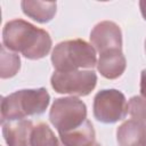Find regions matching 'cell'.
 Here are the masks:
<instances>
[{
    "label": "cell",
    "instance_id": "obj_1",
    "mask_svg": "<svg viewBox=\"0 0 146 146\" xmlns=\"http://www.w3.org/2000/svg\"><path fill=\"white\" fill-rule=\"evenodd\" d=\"M2 44L10 51L19 52L27 59L46 57L52 46L50 34L35 25L21 19L7 22L2 30Z\"/></svg>",
    "mask_w": 146,
    "mask_h": 146
},
{
    "label": "cell",
    "instance_id": "obj_2",
    "mask_svg": "<svg viewBox=\"0 0 146 146\" xmlns=\"http://www.w3.org/2000/svg\"><path fill=\"white\" fill-rule=\"evenodd\" d=\"M49 103L50 95L46 88L17 90L1 99V124L40 115L46 112Z\"/></svg>",
    "mask_w": 146,
    "mask_h": 146
},
{
    "label": "cell",
    "instance_id": "obj_3",
    "mask_svg": "<svg viewBox=\"0 0 146 146\" xmlns=\"http://www.w3.org/2000/svg\"><path fill=\"white\" fill-rule=\"evenodd\" d=\"M51 63L58 72H72L82 68L90 70L97 65L96 50L82 39L59 42L51 52Z\"/></svg>",
    "mask_w": 146,
    "mask_h": 146
},
{
    "label": "cell",
    "instance_id": "obj_4",
    "mask_svg": "<svg viewBox=\"0 0 146 146\" xmlns=\"http://www.w3.org/2000/svg\"><path fill=\"white\" fill-rule=\"evenodd\" d=\"M49 120L58 135L82 125L87 120V106L78 97L56 98L49 111Z\"/></svg>",
    "mask_w": 146,
    "mask_h": 146
},
{
    "label": "cell",
    "instance_id": "obj_5",
    "mask_svg": "<svg viewBox=\"0 0 146 146\" xmlns=\"http://www.w3.org/2000/svg\"><path fill=\"white\" fill-rule=\"evenodd\" d=\"M52 89L63 95L87 96L97 84V74L92 70H79L72 72L55 71L50 78Z\"/></svg>",
    "mask_w": 146,
    "mask_h": 146
},
{
    "label": "cell",
    "instance_id": "obj_6",
    "mask_svg": "<svg viewBox=\"0 0 146 146\" xmlns=\"http://www.w3.org/2000/svg\"><path fill=\"white\" fill-rule=\"evenodd\" d=\"M94 116L102 123H115L123 120L128 111L125 96L117 89H103L94 97Z\"/></svg>",
    "mask_w": 146,
    "mask_h": 146
},
{
    "label": "cell",
    "instance_id": "obj_7",
    "mask_svg": "<svg viewBox=\"0 0 146 146\" xmlns=\"http://www.w3.org/2000/svg\"><path fill=\"white\" fill-rule=\"evenodd\" d=\"M90 42L99 54L110 50H122L121 29L112 21H103L91 30Z\"/></svg>",
    "mask_w": 146,
    "mask_h": 146
},
{
    "label": "cell",
    "instance_id": "obj_8",
    "mask_svg": "<svg viewBox=\"0 0 146 146\" xmlns=\"http://www.w3.org/2000/svg\"><path fill=\"white\" fill-rule=\"evenodd\" d=\"M31 120H15L2 123V136L8 146H31L33 131Z\"/></svg>",
    "mask_w": 146,
    "mask_h": 146
},
{
    "label": "cell",
    "instance_id": "obj_9",
    "mask_svg": "<svg viewBox=\"0 0 146 146\" xmlns=\"http://www.w3.org/2000/svg\"><path fill=\"white\" fill-rule=\"evenodd\" d=\"M119 146H140L146 144V122L130 119L116 130Z\"/></svg>",
    "mask_w": 146,
    "mask_h": 146
},
{
    "label": "cell",
    "instance_id": "obj_10",
    "mask_svg": "<svg viewBox=\"0 0 146 146\" xmlns=\"http://www.w3.org/2000/svg\"><path fill=\"white\" fill-rule=\"evenodd\" d=\"M127 67V60L122 50H110L99 54L97 62L98 72L106 79L114 80L120 78Z\"/></svg>",
    "mask_w": 146,
    "mask_h": 146
},
{
    "label": "cell",
    "instance_id": "obj_11",
    "mask_svg": "<svg viewBox=\"0 0 146 146\" xmlns=\"http://www.w3.org/2000/svg\"><path fill=\"white\" fill-rule=\"evenodd\" d=\"M21 8L27 17L32 18L38 23L44 24L50 22L56 15L57 3L54 1L23 0L21 2Z\"/></svg>",
    "mask_w": 146,
    "mask_h": 146
},
{
    "label": "cell",
    "instance_id": "obj_12",
    "mask_svg": "<svg viewBox=\"0 0 146 146\" xmlns=\"http://www.w3.org/2000/svg\"><path fill=\"white\" fill-rule=\"evenodd\" d=\"M95 137L94 125L88 119L79 128L59 133V139L64 146H89L95 143Z\"/></svg>",
    "mask_w": 146,
    "mask_h": 146
},
{
    "label": "cell",
    "instance_id": "obj_13",
    "mask_svg": "<svg viewBox=\"0 0 146 146\" xmlns=\"http://www.w3.org/2000/svg\"><path fill=\"white\" fill-rule=\"evenodd\" d=\"M21 68V58L17 54L8 50L3 44L0 48V78L15 76Z\"/></svg>",
    "mask_w": 146,
    "mask_h": 146
},
{
    "label": "cell",
    "instance_id": "obj_14",
    "mask_svg": "<svg viewBox=\"0 0 146 146\" xmlns=\"http://www.w3.org/2000/svg\"><path fill=\"white\" fill-rule=\"evenodd\" d=\"M31 146H64L46 123H39L34 127L31 136Z\"/></svg>",
    "mask_w": 146,
    "mask_h": 146
},
{
    "label": "cell",
    "instance_id": "obj_15",
    "mask_svg": "<svg viewBox=\"0 0 146 146\" xmlns=\"http://www.w3.org/2000/svg\"><path fill=\"white\" fill-rule=\"evenodd\" d=\"M140 96L146 98V68L140 73Z\"/></svg>",
    "mask_w": 146,
    "mask_h": 146
},
{
    "label": "cell",
    "instance_id": "obj_16",
    "mask_svg": "<svg viewBox=\"0 0 146 146\" xmlns=\"http://www.w3.org/2000/svg\"><path fill=\"white\" fill-rule=\"evenodd\" d=\"M139 8H140V13H141L144 19L146 21V1L145 0H141L139 2Z\"/></svg>",
    "mask_w": 146,
    "mask_h": 146
},
{
    "label": "cell",
    "instance_id": "obj_17",
    "mask_svg": "<svg viewBox=\"0 0 146 146\" xmlns=\"http://www.w3.org/2000/svg\"><path fill=\"white\" fill-rule=\"evenodd\" d=\"M89 146H102V145H100V144H98V143H96V141H95V143H94V144H91V145H89Z\"/></svg>",
    "mask_w": 146,
    "mask_h": 146
},
{
    "label": "cell",
    "instance_id": "obj_18",
    "mask_svg": "<svg viewBox=\"0 0 146 146\" xmlns=\"http://www.w3.org/2000/svg\"><path fill=\"white\" fill-rule=\"evenodd\" d=\"M145 52H146V40H145Z\"/></svg>",
    "mask_w": 146,
    "mask_h": 146
},
{
    "label": "cell",
    "instance_id": "obj_19",
    "mask_svg": "<svg viewBox=\"0 0 146 146\" xmlns=\"http://www.w3.org/2000/svg\"><path fill=\"white\" fill-rule=\"evenodd\" d=\"M140 146H146V144H144V145H140Z\"/></svg>",
    "mask_w": 146,
    "mask_h": 146
}]
</instances>
